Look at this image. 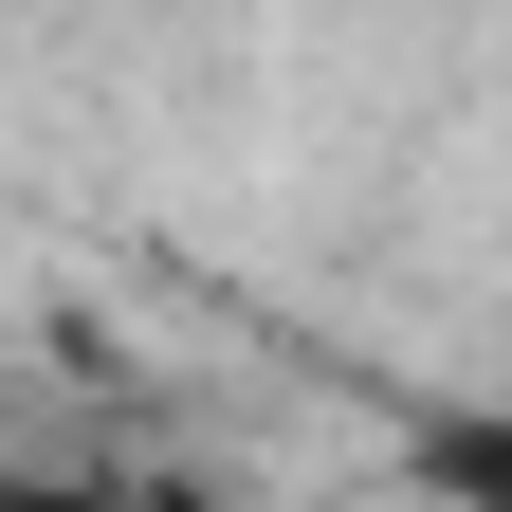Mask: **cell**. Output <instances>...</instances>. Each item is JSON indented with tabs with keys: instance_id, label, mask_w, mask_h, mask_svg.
<instances>
[{
	"instance_id": "cell-1",
	"label": "cell",
	"mask_w": 512,
	"mask_h": 512,
	"mask_svg": "<svg viewBox=\"0 0 512 512\" xmlns=\"http://www.w3.org/2000/svg\"><path fill=\"white\" fill-rule=\"evenodd\" d=\"M439 494H458V512H512V421H439Z\"/></svg>"
},
{
	"instance_id": "cell-2",
	"label": "cell",
	"mask_w": 512,
	"mask_h": 512,
	"mask_svg": "<svg viewBox=\"0 0 512 512\" xmlns=\"http://www.w3.org/2000/svg\"><path fill=\"white\" fill-rule=\"evenodd\" d=\"M0 512H183V494H74V476H19Z\"/></svg>"
}]
</instances>
